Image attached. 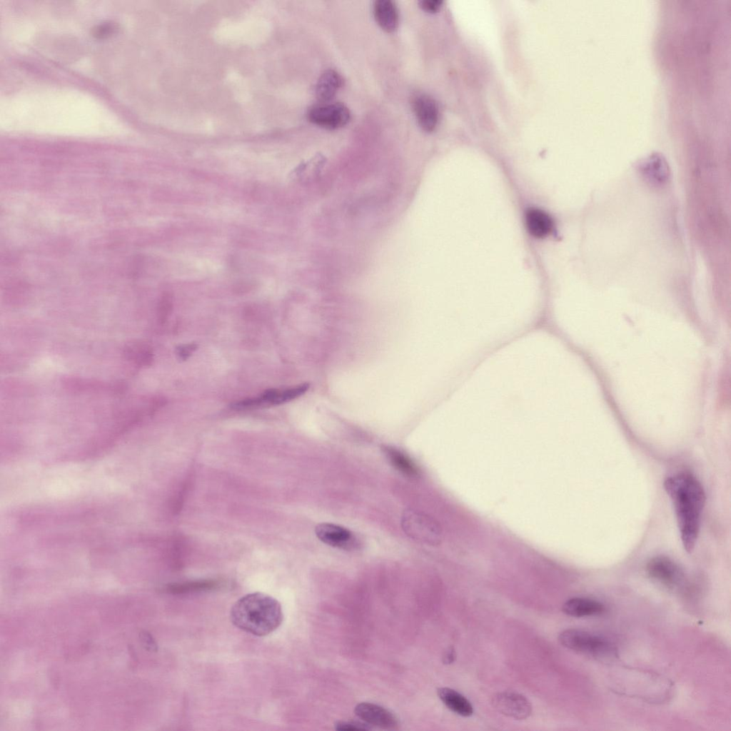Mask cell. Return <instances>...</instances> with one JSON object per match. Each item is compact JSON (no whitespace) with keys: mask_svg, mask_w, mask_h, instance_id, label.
Segmentation results:
<instances>
[{"mask_svg":"<svg viewBox=\"0 0 731 731\" xmlns=\"http://www.w3.org/2000/svg\"><path fill=\"white\" fill-rule=\"evenodd\" d=\"M664 488L673 503L682 546L691 553L698 538L705 503L704 489L694 476L685 473L667 477Z\"/></svg>","mask_w":731,"mask_h":731,"instance_id":"obj_1","label":"cell"},{"mask_svg":"<svg viewBox=\"0 0 731 731\" xmlns=\"http://www.w3.org/2000/svg\"><path fill=\"white\" fill-rule=\"evenodd\" d=\"M283 618L280 603L262 593L247 594L239 598L231 610L232 623L256 636H265L276 630Z\"/></svg>","mask_w":731,"mask_h":731,"instance_id":"obj_2","label":"cell"},{"mask_svg":"<svg viewBox=\"0 0 731 731\" xmlns=\"http://www.w3.org/2000/svg\"><path fill=\"white\" fill-rule=\"evenodd\" d=\"M558 640L564 647L598 660L616 657V648L608 640L579 629L563 631Z\"/></svg>","mask_w":731,"mask_h":731,"instance_id":"obj_3","label":"cell"},{"mask_svg":"<svg viewBox=\"0 0 731 731\" xmlns=\"http://www.w3.org/2000/svg\"><path fill=\"white\" fill-rule=\"evenodd\" d=\"M402 526L410 538L430 545H438L442 530L438 523L430 516L413 509L405 510Z\"/></svg>","mask_w":731,"mask_h":731,"instance_id":"obj_4","label":"cell"},{"mask_svg":"<svg viewBox=\"0 0 731 731\" xmlns=\"http://www.w3.org/2000/svg\"><path fill=\"white\" fill-rule=\"evenodd\" d=\"M308 120L323 128L334 130L346 126L351 119L349 109L339 102H324L313 106L308 111Z\"/></svg>","mask_w":731,"mask_h":731,"instance_id":"obj_5","label":"cell"},{"mask_svg":"<svg viewBox=\"0 0 731 731\" xmlns=\"http://www.w3.org/2000/svg\"><path fill=\"white\" fill-rule=\"evenodd\" d=\"M646 571L652 580L668 589L680 587L685 580L683 570L672 559L665 555L650 559Z\"/></svg>","mask_w":731,"mask_h":731,"instance_id":"obj_6","label":"cell"},{"mask_svg":"<svg viewBox=\"0 0 731 731\" xmlns=\"http://www.w3.org/2000/svg\"><path fill=\"white\" fill-rule=\"evenodd\" d=\"M492 702L498 711L516 720L527 718L532 711L529 700L523 695L513 692L497 694Z\"/></svg>","mask_w":731,"mask_h":731,"instance_id":"obj_7","label":"cell"},{"mask_svg":"<svg viewBox=\"0 0 731 731\" xmlns=\"http://www.w3.org/2000/svg\"><path fill=\"white\" fill-rule=\"evenodd\" d=\"M316 535L324 543L344 550L356 549L359 543L349 530L333 523H320L315 529Z\"/></svg>","mask_w":731,"mask_h":731,"instance_id":"obj_8","label":"cell"},{"mask_svg":"<svg viewBox=\"0 0 731 731\" xmlns=\"http://www.w3.org/2000/svg\"><path fill=\"white\" fill-rule=\"evenodd\" d=\"M356 715L370 726L393 730L398 726L396 717L388 710L376 704L361 702L355 708Z\"/></svg>","mask_w":731,"mask_h":731,"instance_id":"obj_9","label":"cell"},{"mask_svg":"<svg viewBox=\"0 0 731 731\" xmlns=\"http://www.w3.org/2000/svg\"><path fill=\"white\" fill-rule=\"evenodd\" d=\"M412 107L420 127L426 132L434 131L439 121V109L430 96L419 94L413 98Z\"/></svg>","mask_w":731,"mask_h":731,"instance_id":"obj_10","label":"cell"},{"mask_svg":"<svg viewBox=\"0 0 731 731\" xmlns=\"http://www.w3.org/2000/svg\"><path fill=\"white\" fill-rule=\"evenodd\" d=\"M373 10L375 19L383 30L391 33L397 29L399 15L397 6L393 1H375Z\"/></svg>","mask_w":731,"mask_h":731,"instance_id":"obj_11","label":"cell"},{"mask_svg":"<svg viewBox=\"0 0 731 731\" xmlns=\"http://www.w3.org/2000/svg\"><path fill=\"white\" fill-rule=\"evenodd\" d=\"M564 613L576 617L600 615L605 611L604 605L597 600L573 598L567 600L562 608Z\"/></svg>","mask_w":731,"mask_h":731,"instance_id":"obj_12","label":"cell"},{"mask_svg":"<svg viewBox=\"0 0 731 731\" xmlns=\"http://www.w3.org/2000/svg\"><path fill=\"white\" fill-rule=\"evenodd\" d=\"M343 79L336 71L328 69L319 77L316 86V95L321 103L331 101L342 86Z\"/></svg>","mask_w":731,"mask_h":731,"instance_id":"obj_13","label":"cell"},{"mask_svg":"<svg viewBox=\"0 0 731 731\" xmlns=\"http://www.w3.org/2000/svg\"><path fill=\"white\" fill-rule=\"evenodd\" d=\"M308 388V383H303L283 390L270 389L265 391L261 395L256 397V399L259 406L265 404L279 405L302 395Z\"/></svg>","mask_w":731,"mask_h":731,"instance_id":"obj_14","label":"cell"},{"mask_svg":"<svg viewBox=\"0 0 731 731\" xmlns=\"http://www.w3.org/2000/svg\"><path fill=\"white\" fill-rule=\"evenodd\" d=\"M437 692L440 700L452 712L463 717L473 714V708L470 702L457 691L448 687H440Z\"/></svg>","mask_w":731,"mask_h":731,"instance_id":"obj_15","label":"cell"},{"mask_svg":"<svg viewBox=\"0 0 731 731\" xmlns=\"http://www.w3.org/2000/svg\"><path fill=\"white\" fill-rule=\"evenodd\" d=\"M525 222L529 233L536 238L545 237L553 228L551 218L539 209L528 211L526 213Z\"/></svg>","mask_w":731,"mask_h":731,"instance_id":"obj_16","label":"cell"},{"mask_svg":"<svg viewBox=\"0 0 731 731\" xmlns=\"http://www.w3.org/2000/svg\"><path fill=\"white\" fill-rule=\"evenodd\" d=\"M384 453L392 465L400 473L410 477L418 475L415 464L405 453L392 447H385Z\"/></svg>","mask_w":731,"mask_h":731,"instance_id":"obj_17","label":"cell"},{"mask_svg":"<svg viewBox=\"0 0 731 731\" xmlns=\"http://www.w3.org/2000/svg\"><path fill=\"white\" fill-rule=\"evenodd\" d=\"M125 358L139 366H148L152 361V353L148 347L139 342L131 341L123 348Z\"/></svg>","mask_w":731,"mask_h":731,"instance_id":"obj_18","label":"cell"},{"mask_svg":"<svg viewBox=\"0 0 731 731\" xmlns=\"http://www.w3.org/2000/svg\"><path fill=\"white\" fill-rule=\"evenodd\" d=\"M69 388L75 390H100V389H110V390H119L121 388L119 385L108 384L99 381H93L91 380L82 379L79 378L69 377L64 379L63 381Z\"/></svg>","mask_w":731,"mask_h":731,"instance_id":"obj_19","label":"cell"},{"mask_svg":"<svg viewBox=\"0 0 731 731\" xmlns=\"http://www.w3.org/2000/svg\"><path fill=\"white\" fill-rule=\"evenodd\" d=\"M643 168L645 175L652 183L663 184L668 178L667 168L660 160L649 163L647 167Z\"/></svg>","mask_w":731,"mask_h":731,"instance_id":"obj_20","label":"cell"},{"mask_svg":"<svg viewBox=\"0 0 731 731\" xmlns=\"http://www.w3.org/2000/svg\"><path fill=\"white\" fill-rule=\"evenodd\" d=\"M335 729L337 730H370L372 727L364 722L358 721H339L335 724Z\"/></svg>","mask_w":731,"mask_h":731,"instance_id":"obj_21","label":"cell"},{"mask_svg":"<svg viewBox=\"0 0 731 731\" xmlns=\"http://www.w3.org/2000/svg\"><path fill=\"white\" fill-rule=\"evenodd\" d=\"M215 585H216V583H213L212 581H201V582L190 583H188V584L172 585V586L170 587V589L172 591L180 592L181 590L184 591V590H193V589L196 590V589L211 588L213 586H215Z\"/></svg>","mask_w":731,"mask_h":731,"instance_id":"obj_22","label":"cell"},{"mask_svg":"<svg viewBox=\"0 0 731 731\" xmlns=\"http://www.w3.org/2000/svg\"><path fill=\"white\" fill-rule=\"evenodd\" d=\"M443 3L441 0H422L418 4L423 11L433 14L440 10Z\"/></svg>","mask_w":731,"mask_h":731,"instance_id":"obj_23","label":"cell"},{"mask_svg":"<svg viewBox=\"0 0 731 731\" xmlns=\"http://www.w3.org/2000/svg\"><path fill=\"white\" fill-rule=\"evenodd\" d=\"M171 306L169 295H164L160 301L158 306V316L161 321L164 320Z\"/></svg>","mask_w":731,"mask_h":731,"instance_id":"obj_24","label":"cell"},{"mask_svg":"<svg viewBox=\"0 0 731 731\" xmlns=\"http://www.w3.org/2000/svg\"><path fill=\"white\" fill-rule=\"evenodd\" d=\"M196 348V346L194 344L184 345L178 348L177 353L181 359L185 360L195 351Z\"/></svg>","mask_w":731,"mask_h":731,"instance_id":"obj_25","label":"cell"},{"mask_svg":"<svg viewBox=\"0 0 731 731\" xmlns=\"http://www.w3.org/2000/svg\"><path fill=\"white\" fill-rule=\"evenodd\" d=\"M455 657V650H454V649L453 647H451V648L448 649V650L446 652V653H445V655L444 656L443 662L445 663H446V664L452 663L454 661Z\"/></svg>","mask_w":731,"mask_h":731,"instance_id":"obj_26","label":"cell"},{"mask_svg":"<svg viewBox=\"0 0 731 731\" xmlns=\"http://www.w3.org/2000/svg\"><path fill=\"white\" fill-rule=\"evenodd\" d=\"M141 635L143 636V641L146 643V645L147 646H148L149 648H151L152 650H154V647H156V645H155L154 641L153 640L152 637H151V635H148V633H147V632H146V633L143 632Z\"/></svg>","mask_w":731,"mask_h":731,"instance_id":"obj_27","label":"cell"}]
</instances>
